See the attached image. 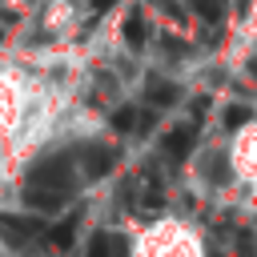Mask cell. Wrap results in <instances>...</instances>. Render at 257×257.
Here are the masks:
<instances>
[{
	"label": "cell",
	"mask_w": 257,
	"mask_h": 257,
	"mask_svg": "<svg viewBox=\"0 0 257 257\" xmlns=\"http://www.w3.org/2000/svg\"><path fill=\"white\" fill-rule=\"evenodd\" d=\"M72 193V157L68 153H52L44 161H36L28 169V181H24V205L32 209H56L64 205Z\"/></svg>",
	"instance_id": "1"
},
{
	"label": "cell",
	"mask_w": 257,
	"mask_h": 257,
	"mask_svg": "<svg viewBox=\"0 0 257 257\" xmlns=\"http://www.w3.org/2000/svg\"><path fill=\"white\" fill-rule=\"evenodd\" d=\"M44 233H48V225L36 217H16V213L0 217V241H8V245H28L32 237H44Z\"/></svg>",
	"instance_id": "2"
},
{
	"label": "cell",
	"mask_w": 257,
	"mask_h": 257,
	"mask_svg": "<svg viewBox=\"0 0 257 257\" xmlns=\"http://www.w3.org/2000/svg\"><path fill=\"white\" fill-rule=\"evenodd\" d=\"M112 165H116V149H112V145H84V149H80V169H84L88 181L108 177Z\"/></svg>",
	"instance_id": "3"
},
{
	"label": "cell",
	"mask_w": 257,
	"mask_h": 257,
	"mask_svg": "<svg viewBox=\"0 0 257 257\" xmlns=\"http://www.w3.org/2000/svg\"><path fill=\"white\" fill-rule=\"evenodd\" d=\"M193 141H197V116L185 120V124H177L173 133H165V157L169 161H185L193 153Z\"/></svg>",
	"instance_id": "4"
},
{
	"label": "cell",
	"mask_w": 257,
	"mask_h": 257,
	"mask_svg": "<svg viewBox=\"0 0 257 257\" xmlns=\"http://www.w3.org/2000/svg\"><path fill=\"white\" fill-rule=\"evenodd\" d=\"M145 100L153 108H169V104H177V84L173 80H149L145 84Z\"/></svg>",
	"instance_id": "5"
},
{
	"label": "cell",
	"mask_w": 257,
	"mask_h": 257,
	"mask_svg": "<svg viewBox=\"0 0 257 257\" xmlns=\"http://www.w3.org/2000/svg\"><path fill=\"white\" fill-rule=\"evenodd\" d=\"M76 225H80V213H68V221L52 225V229H48L52 249H68V245H72V237H76Z\"/></svg>",
	"instance_id": "6"
},
{
	"label": "cell",
	"mask_w": 257,
	"mask_h": 257,
	"mask_svg": "<svg viewBox=\"0 0 257 257\" xmlns=\"http://www.w3.org/2000/svg\"><path fill=\"white\" fill-rule=\"evenodd\" d=\"M124 40H128L133 48H141V44L149 40V24H145V16H141V12H133V16L124 20Z\"/></svg>",
	"instance_id": "7"
},
{
	"label": "cell",
	"mask_w": 257,
	"mask_h": 257,
	"mask_svg": "<svg viewBox=\"0 0 257 257\" xmlns=\"http://www.w3.org/2000/svg\"><path fill=\"white\" fill-rule=\"evenodd\" d=\"M88 257H116V233H96L88 245Z\"/></svg>",
	"instance_id": "8"
},
{
	"label": "cell",
	"mask_w": 257,
	"mask_h": 257,
	"mask_svg": "<svg viewBox=\"0 0 257 257\" xmlns=\"http://www.w3.org/2000/svg\"><path fill=\"white\" fill-rule=\"evenodd\" d=\"M193 8H197V16H205V20H221V0H189Z\"/></svg>",
	"instance_id": "9"
},
{
	"label": "cell",
	"mask_w": 257,
	"mask_h": 257,
	"mask_svg": "<svg viewBox=\"0 0 257 257\" xmlns=\"http://www.w3.org/2000/svg\"><path fill=\"white\" fill-rule=\"evenodd\" d=\"M245 120H249V108H245V104L225 108V128H237V124H245Z\"/></svg>",
	"instance_id": "10"
},
{
	"label": "cell",
	"mask_w": 257,
	"mask_h": 257,
	"mask_svg": "<svg viewBox=\"0 0 257 257\" xmlns=\"http://www.w3.org/2000/svg\"><path fill=\"white\" fill-rule=\"evenodd\" d=\"M149 4H157V8H165L173 20H181V8H177V0H149Z\"/></svg>",
	"instance_id": "11"
},
{
	"label": "cell",
	"mask_w": 257,
	"mask_h": 257,
	"mask_svg": "<svg viewBox=\"0 0 257 257\" xmlns=\"http://www.w3.org/2000/svg\"><path fill=\"white\" fill-rule=\"evenodd\" d=\"M112 4H116V0H92V12H96V16H104Z\"/></svg>",
	"instance_id": "12"
},
{
	"label": "cell",
	"mask_w": 257,
	"mask_h": 257,
	"mask_svg": "<svg viewBox=\"0 0 257 257\" xmlns=\"http://www.w3.org/2000/svg\"><path fill=\"white\" fill-rule=\"evenodd\" d=\"M241 257H257V253H253V245H249V241H245V245H241Z\"/></svg>",
	"instance_id": "13"
},
{
	"label": "cell",
	"mask_w": 257,
	"mask_h": 257,
	"mask_svg": "<svg viewBox=\"0 0 257 257\" xmlns=\"http://www.w3.org/2000/svg\"><path fill=\"white\" fill-rule=\"evenodd\" d=\"M209 257H221V253H209Z\"/></svg>",
	"instance_id": "14"
}]
</instances>
